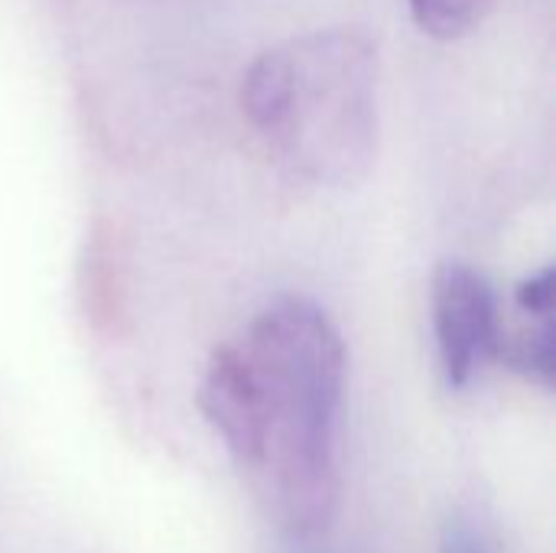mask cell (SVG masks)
<instances>
[{
	"label": "cell",
	"mask_w": 556,
	"mask_h": 553,
	"mask_svg": "<svg viewBox=\"0 0 556 553\" xmlns=\"http://www.w3.org/2000/svg\"><path fill=\"white\" fill-rule=\"evenodd\" d=\"M515 326H502L498 362L521 378L554 388L556 342H554V267H541L525 277L515 290Z\"/></svg>",
	"instance_id": "cell-4"
},
{
	"label": "cell",
	"mask_w": 556,
	"mask_h": 553,
	"mask_svg": "<svg viewBox=\"0 0 556 553\" xmlns=\"http://www.w3.org/2000/svg\"><path fill=\"white\" fill-rule=\"evenodd\" d=\"M440 553H505L492 528L472 512H450L440 531Z\"/></svg>",
	"instance_id": "cell-6"
},
{
	"label": "cell",
	"mask_w": 556,
	"mask_h": 553,
	"mask_svg": "<svg viewBox=\"0 0 556 553\" xmlns=\"http://www.w3.org/2000/svg\"><path fill=\"white\" fill-rule=\"evenodd\" d=\"M420 33L453 42L469 36L495 7V0H407Z\"/></svg>",
	"instance_id": "cell-5"
},
{
	"label": "cell",
	"mask_w": 556,
	"mask_h": 553,
	"mask_svg": "<svg viewBox=\"0 0 556 553\" xmlns=\"http://www.w3.org/2000/svg\"><path fill=\"white\" fill-rule=\"evenodd\" d=\"M378 46L362 26H329L264 49L241 108L270 163L293 183L349 189L378 156Z\"/></svg>",
	"instance_id": "cell-2"
},
{
	"label": "cell",
	"mask_w": 556,
	"mask_h": 553,
	"mask_svg": "<svg viewBox=\"0 0 556 553\" xmlns=\"http://www.w3.org/2000/svg\"><path fill=\"white\" fill-rule=\"evenodd\" d=\"M345 342L296 293L264 303L202 372L199 407L257 499L293 538H316L339 505Z\"/></svg>",
	"instance_id": "cell-1"
},
{
	"label": "cell",
	"mask_w": 556,
	"mask_h": 553,
	"mask_svg": "<svg viewBox=\"0 0 556 553\" xmlns=\"http://www.w3.org/2000/svg\"><path fill=\"white\" fill-rule=\"evenodd\" d=\"M433 336L450 388H469L502 349V306L495 287L466 261H443L430 290Z\"/></svg>",
	"instance_id": "cell-3"
}]
</instances>
